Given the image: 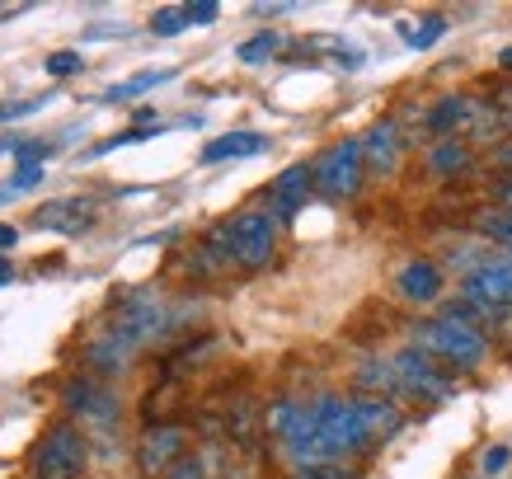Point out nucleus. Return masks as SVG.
Instances as JSON below:
<instances>
[{"label":"nucleus","instance_id":"f257e3e1","mask_svg":"<svg viewBox=\"0 0 512 479\" xmlns=\"http://www.w3.org/2000/svg\"><path fill=\"white\" fill-rule=\"evenodd\" d=\"M414 348H423V353L433 357V362H442L447 371H475L484 357H489V334L447 310V315H437V320L414 325Z\"/></svg>","mask_w":512,"mask_h":479},{"label":"nucleus","instance_id":"f03ea898","mask_svg":"<svg viewBox=\"0 0 512 479\" xmlns=\"http://www.w3.org/2000/svg\"><path fill=\"white\" fill-rule=\"evenodd\" d=\"M207 249H217L235 268H268L278 254V221L268 212H235L231 221L212 226Z\"/></svg>","mask_w":512,"mask_h":479},{"label":"nucleus","instance_id":"7ed1b4c3","mask_svg":"<svg viewBox=\"0 0 512 479\" xmlns=\"http://www.w3.org/2000/svg\"><path fill=\"white\" fill-rule=\"evenodd\" d=\"M311 418H315V433L334 447L339 461L376 447L372 433H367V423H362V409H357V400H348V395H320V400H311Z\"/></svg>","mask_w":512,"mask_h":479},{"label":"nucleus","instance_id":"20e7f679","mask_svg":"<svg viewBox=\"0 0 512 479\" xmlns=\"http://www.w3.org/2000/svg\"><path fill=\"white\" fill-rule=\"evenodd\" d=\"M315 193H325L334 202H348L357 198V188H362V174H367V160H362V141H334L329 151L315 155Z\"/></svg>","mask_w":512,"mask_h":479},{"label":"nucleus","instance_id":"39448f33","mask_svg":"<svg viewBox=\"0 0 512 479\" xmlns=\"http://www.w3.org/2000/svg\"><path fill=\"white\" fill-rule=\"evenodd\" d=\"M90 461V447H85V437H80L76 423H52L43 437H38V447H33V470L38 479H80Z\"/></svg>","mask_w":512,"mask_h":479},{"label":"nucleus","instance_id":"423d86ee","mask_svg":"<svg viewBox=\"0 0 512 479\" xmlns=\"http://www.w3.org/2000/svg\"><path fill=\"white\" fill-rule=\"evenodd\" d=\"M390 362H395V376H400V395H409V400L442 404L451 395V371L442 362H433L423 348H414V343L400 348Z\"/></svg>","mask_w":512,"mask_h":479},{"label":"nucleus","instance_id":"0eeeda50","mask_svg":"<svg viewBox=\"0 0 512 479\" xmlns=\"http://www.w3.org/2000/svg\"><path fill=\"white\" fill-rule=\"evenodd\" d=\"M184 456H188V433L179 423H156L137 442V465H141V475H151V479H165Z\"/></svg>","mask_w":512,"mask_h":479},{"label":"nucleus","instance_id":"6e6552de","mask_svg":"<svg viewBox=\"0 0 512 479\" xmlns=\"http://www.w3.org/2000/svg\"><path fill=\"white\" fill-rule=\"evenodd\" d=\"M461 296H466V301H480V306H494V310H512V254L494 249L466 278Z\"/></svg>","mask_w":512,"mask_h":479},{"label":"nucleus","instance_id":"1a4fd4ad","mask_svg":"<svg viewBox=\"0 0 512 479\" xmlns=\"http://www.w3.org/2000/svg\"><path fill=\"white\" fill-rule=\"evenodd\" d=\"M165 325H170V320H165V306H160L156 296H146V292L123 296V306H118V329H123L137 348L156 343V334H165Z\"/></svg>","mask_w":512,"mask_h":479},{"label":"nucleus","instance_id":"9d476101","mask_svg":"<svg viewBox=\"0 0 512 479\" xmlns=\"http://www.w3.org/2000/svg\"><path fill=\"white\" fill-rule=\"evenodd\" d=\"M315 193V174L311 165H287V170L273 179V188H268V217L278 221H292L301 207H306V198Z\"/></svg>","mask_w":512,"mask_h":479},{"label":"nucleus","instance_id":"9b49d317","mask_svg":"<svg viewBox=\"0 0 512 479\" xmlns=\"http://www.w3.org/2000/svg\"><path fill=\"white\" fill-rule=\"evenodd\" d=\"M362 160L372 174H395L404 160V132H400V118H376L362 137Z\"/></svg>","mask_w":512,"mask_h":479},{"label":"nucleus","instance_id":"f8f14e48","mask_svg":"<svg viewBox=\"0 0 512 479\" xmlns=\"http://www.w3.org/2000/svg\"><path fill=\"white\" fill-rule=\"evenodd\" d=\"M62 404L71 409V414L99 423V428H109L113 418H118V395H113L109 386H99V381H85V376L66 381V386H62Z\"/></svg>","mask_w":512,"mask_h":479},{"label":"nucleus","instance_id":"ddd939ff","mask_svg":"<svg viewBox=\"0 0 512 479\" xmlns=\"http://www.w3.org/2000/svg\"><path fill=\"white\" fill-rule=\"evenodd\" d=\"M137 353H141L137 343L113 325V329H104V334H94V339L85 343V367L99 371V376H123V371L132 367V357H137Z\"/></svg>","mask_w":512,"mask_h":479},{"label":"nucleus","instance_id":"4468645a","mask_svg":"<svg viewBox=\"0 0 512 479\" xmlns=\"http://www.w3.org/2000/svg\"><path fill=\"white\" fill-rule=\"evenodd\" d=\"M33 226L38 231H57V235H80L94 226V207L85 198H52L33 212Z\"/></svg>","mask_w":512,"mask_h":479},{"label":"nucleus","instance_id":"2eb2a0df","mask_svg":"<svg viewBox=\"0 0 512 479\" xmlns=\"http://www.w3.org/2000/svg\"><path fill=\"white\" fill-rule=\"evenodd\" d=\"M395 292H400V301H409V306H433L437 296H442V268H437L433 259H409L395 273Z\"/></svg>","mask_w":512,"mask_h":479},{"label":"nucleus","instance_id":"dca6fc26","mask_svg":"<svg viewBox=\"0 0 512 479\" xmlns=\"http://www.w3.org/2000/svg\"><path fill=\"white\" fill-rule=\"evenodd\" d=\"M268 137L264 132H226V137L207 141L202 146V165H221V160H249V155H264Z\"/></svg>","mask_w":512,"mask_h":479},{"label":"nucleus","instance_id":"f3484780","mask_svg":"<svg viewBox=\"0 0 512 479\" xmlns=\"http://www.w3.org/2000/svg\"><path fill=\"white\" fill-rule=\"evenodd\" d=\"M353 390L362 400H390L400 395V376H395V362H362L353 376Z\"/></svg>","mask_w":512,"mask_h":479},{"label":"nucleus","instance_id":"a211bd4d","mask_svg":"<svg viewBox=\"0 0 512 479\" xmlns=\"http://www.w3.org/2000/svg\"><path fill=\"white\" fill-rule=\"evenodd\" d=\"M357 409H362V423H367V433H372L376 447L390 442V437L404 428V414L395 400H362V395H357Z\"/></svg>","mask_w":512,"mask_h":479},{"label":"nucleus","instance_id":"6ab92c4d","mask_svg":"<svg viewBox=\"0 0 512 479\" xmlns=\"http://www.w3.org/2000/svg\"><path fill=\"white\" fill-rule=\"evenodd\" d=\"M470 160H475V151H470L461 137H447V141H437V146H428V170H433L437 179H456V174H466Z\"/></svg>","mask_w":512,"mask_h":479},{"label":"nucleus","instance_id":"aec40b11","mask_svg":"<svg viewBox=\"0 0 512 479\" xmlns=\"http://www.w3.org/2000/svg\"><path fill=\"white\" fill-rule=\"evenodd\" d=\"M259 428H264V409L254 400H235L231 409H226V437H231V442L249 447V442L259 437Z\"/></svg>","mask_w":512,"mask_h":479},{"label":"nucleus","instance_id":"412c9836","mask_svg":"<svg viewBox=\"0 0 512 479\" xmlns=\"http://www.w3.org/2000/svg\"><path fill=\"white\" fill-rule=\"evenodd\" d=\"M475 235H480V240H494V245H503V254H512V212H503V207L480 212V217H475Z\"/></svg>","mask_w":512,"mask_h":479},{"label":"nucleus","instance_id":"4be33fe9","mask_svg":"<svg viewBox=\"0 0 512 479\" xmlns=\"http://www.w3.org/2000/svg\"><path fill=\"white\" fill-rule=\"evenodd\" d=\"M165 80H174V71H141V76L123 80V85H113L104 99H137V94L146 90H156V85H165Z\"/></svg>","mask_w":512,"mask_h":479},{"label":"nucleus","instance_id":"5701e85b","mask_svg":"<svg viewBox=\"0 0 512 479\" xmlns=\"http://www.w3.org/2000/svg\"><path fill=\"white\" fill-rule=\"evenodd\" d=\"M278 47H282V33H259V38H249V43L235 47V57L240 62H268V57H278Z\"/></svg>","mask_w":512,"mask_h":479},{"label":"nucleus","instance_id":"b1692460","mask_svg":"<svg viewBox=\"0 0 512 479\" xmlns=\"http://www.w3.org/2000/svg\"><path fill=\"white\" fill-rule=\"evenodd\" d=\"M400 33H404V43L419 47V52H423V47L442 43V33H447V19H442V15H428V19L419 24V29H400Z\"/></svg>","mask_w":512,"mask_h":479},{"label":"nucleus","instance_id":"393cba45","mask_svg":"<svg viewBox=\"0 0 512 479\" xmlns=\"http://www.w3.org/2000/svg\"><path fill=\"white\" fill-rule=\"evenodd\" d=\"M188 29V15H184V5H179V10H156V15H151V33H156V38H179V33Z\"/></svg>","mask_w":512,"mask_h":479},{"label":"nucleus","instance_id":"a878e982","mask_svg":"<svg viewBox=\"0 0 512 479\" xmlns=\"http://www.w3.org/2000/svg\"><path fill=\"white\" fill-rule=\"evenodd\" d=\"M43 71L47 76H57V80H66V76H76V71H85V62H80V52L66 47V52H52V57H47Z\"/></svg>","mask_w":512,"mask_h":479},{"label":"nucleus","instance_id":"bb28decb","mask_svg":"<svg viewBox=\"0 0 512 479\" xmlns=\"http://www.w3.org/2000/svg\"><path fill=\"white\" fill-rule=\"evenodd\" d=\"M52 151H57L52 141H15V146H10V155H15L19 165H43Z\"/></svg>","mask_w":512,"mask_h":479},{"label":"nucleus","instance_id":"cd10ccee","mask_svg":"<svg viewBox=\"0 0 512 479\" xmlns=\"http://www.w3.org/2000/svg\"><path fill=\"white\" fill-rule=\"evenodd\" d=\"M165 479H207V461H202L198 451H188L184 461L174 465V470H170V475H165Z\"/></svg>","mask_w":512,"mask_h":479},{"label":"nucleus","instance_id":"c85d7f7f","mask_svg":"<svg viewBox=\"0 0 512 479\" xmlns=\"http://www.w3.org/2000/svg\"><path fill=\"white\" fill-rule=\"evenodd\" d=\"M184 15H188V24H217L221 5H212V0H198V5H184Z\"/></svg>","mask_w":512,"mask_h":479},{"label":"nucleus","instance_id":"c756f323","mask_svg":"<svg viewBox=\"0 0 512 479\" xmlns=\"http://www.w3.org/2000/svg\"><path fill=\"white\" fill-rule=\"evenodd\" d=\"M508 461H512V447H489L484 451V461H480V470L484 475H498V470H508Z\"/></svg>","mask_w":512,"mask_h":479},{"label":"nucleus","instance_id":"7c9ffc66","mask_svg":"<svg viewBox=\"0 0 512 479\" xmlns=\"http://www.w3.org/2000/svg\"><path fill=\"white\" fill-rule=\"evenodd\" d=\"M38 179H43V165H19L15 179H10V188H15V193H29Z\"/></svg>","mask_w":512,"mask_h":479},{"label":"nucleus","instance_id":"2f4dec72","mask_svg":"<svg viewBox=\"0 0 512 479\" xmlns=\"http://www.w3.org/2000/svg\"><path fill=\"white\" fill-rule=\"evenodd\" d=\"M292 479H348L343 465H315V470H296Z\"/></svg>","mask_w":512,"mask_h":479},{"label":"nucleus","instance_id":"473e14b6","mask_svg":"<svg viewBox=\"0 0 512 479\" xmlns=\"http://www.w3.org/2000/svg\"><path fill=\"white\" fill-rule=\"evenodd\" d=\"M494 165L503 170V179H512V141H498L494 146Z\"/></svg>","mask_w":512,"mask_h":479},{"label":"nucleus","instance_id":"72a5a7b5","mask_svg":"<svg viewBox=\"0 0 512 479\" xmlns=\"http://www.w3.org/2000/svg\"><path fill=\"white\" fill-rule=\"evenodd\" d=\"M33 109H43L38 99H29V104H0V123H10V118H24V113H33Z\"/></svg>","mask_w":512,"mask_h":479},{"label":"nucleus","instance_id":"f704fd0d","mask_svg":"<svg viewBox=\"0 0 512 479\" xmlns=\"http://www.w3.org/2000/svg\"><path fill=\"white\" fill-rule=\"evenodd\" d=\"M494 207H503V212H512V179H503V184L494 188Z\"/></svg>","mask_w":512,"mask_h":479},{"label":"nucleus","instance_id":"c9c22d12","mask_svg":"<svg viewBox=\"0 0 512 479\" xmlns=\"http://www.w3.org/2000/svg\"><path fill=\"white\" fill-rule=\"evenodd\" d=\"M15 240H19V231H15V226H0V249H10V245H15Z\"/></svg>","mask_w":512,"mask_h":479},{"label":"nucleus","instance_id":"e433bc0d","mask_svg":"<svg viewBox=\"0 0 512 479\" xmlns=\"http://www.w3.org/2000/svg\"><path fill=\"white\" fill-rule=\"evenodd\" d=\"M498 66H508V71H512V47H503V52H498Z\"/></svg>","mask_w":512,"mask_h":479},{"label":"nucleus","instance_id":"4c0bfd02","mask_svg":"<svg viewBox=\"0 0 512 479\" xmlns=\"http://www.w3.org/2000/svg\"><path fill=\"white\" fill-rule=\"evenodd\" d=\"M19 15V5H0V19H15Z\"/></svg>","mask_w":512,"mask_h":479},{"label":"nucleus","instance_id":"58836bf2","mask_svg":"<svg viewBox=\"0 0 512 479\" xmlns=\"http://www.w3.org/2000/svg\"><path fill=\"white\" fill-rule=\"evenodd\" d=\"M10 278H15V273H10V263H0V287H5Z\"/></svg>","mask_w":512,"mask_h":479},{"label":"nucleus","instance_id":"ea45409f","mask_svg":"<svg viewBox=\"0 0 512 479\" xmlns=\"http://www.w3.org/2000/svg\"><path fill=\"white\" fill-rule=\"evenodd\" d=\"M10 198H19L15 188H0V207H5V202H10Z\"/></svg>","mask_w":512,"mask_h":479}]
</instances>
